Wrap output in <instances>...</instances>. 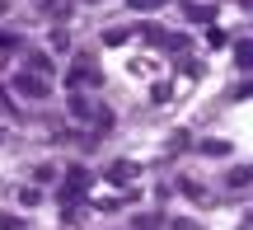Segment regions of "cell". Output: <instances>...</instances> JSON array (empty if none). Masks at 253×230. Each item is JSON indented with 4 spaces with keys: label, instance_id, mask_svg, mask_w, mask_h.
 Returning a JSON list of instances; mask_svg holds the SVG:
<instances>
[{
    "label": "cell",
    "instance_id": "cell-3",
    "mask_svg": "<svg viewBox=\"0 0 253 230\" xmlns=\"http://www.w3.org/2000/svg\"><path fill=\"white\" fill-rule=\"evenodd\" d=\"M131 9H160V5H169V0H126Z\"/></svg>",
    "mask_w": 253,
    "mask_h": 230
},
{
    "label": "cell",
    "instance_id": "cell-1",
    "mask_svg": "<svg viewBox=\"0 0 253 230\" xmlns=\"http://www.w3.org/2000/svg\"><path fill=\"white\" fill-rule=\"evenodd\" d=\"M14 85H19V90H24V94H28V99H42V94H47V85H42V80H38V75H19V80H14Z\"/></svg>",
    "mask_w": 253,
    "mask_h": 230
},
{
    "label": "cell",
    "instance_id": "cell-2",
    "mask_svg": "<svg viewBox=\"0 0 253 230\" xmlns=\"http://www.w3.org/2000/svg\"><path fill=\"white\" fill-rule=\"evenodd\" d=\"M131 174H136V165H113V169H108V179H113V184H126Z\"/></svg>",
    "mask_w": 253,
    "mask_h": 230
}]
</instances>
